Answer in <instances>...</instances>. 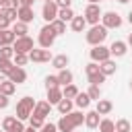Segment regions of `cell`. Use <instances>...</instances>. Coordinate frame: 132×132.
<instances>
[{
  "mask_svg": "<svg viewBox=\"0 0 132 132\" xmlns=\"http://www.w3.org/2000/svg\"><path fill=\"white\" fill-rule=\"evenodd\" d=\"M85 122V116H82V111H70V113H66V116H62L60 118V122H58V132H72L76 126H80Z\"/></svg>",
  "mask_w": 132,
  "mask_h": 132,
  "instance_id": "obj_1",
  "label": "cell"
},
{
  "mask_svg": "<svg viewBox=\"0 0 132 132\" xmlns=\"http://www.w3.org/2000/svg\"><path fill=\"white\" fill-rule=\"evenodd\" d=\"M105 37H107V27L105 25H93L91 29H89V33L85 35V39H87V43H91V45H101L103 41H105Z\"/></svg>",
  "mask_w": 132,
  "mask_h": 132,
  "instance_id": "obj_2",
  "label": "cell"
},
{
  "mask_svg": "<svg viewBox=\"0 0 132 132\" xmlns=\"http://www.w3.org/2000/svg\"><path fill=\"white\" fill-rule=\"evenodd\" d=\"M85 72H87L89 85H97V87H99L101 82H105V74H103V70H101V66H99L97 62H91V64H87Z\"/></svg>",
  "mask_w": 132,
  "mask_h": 132,
  "instance_id": "obj_3",
  "label": "cell"
},
{
  "mask_svg": "<svg viewBox=\"0 0 132 132\" xmlns=\"http://www.w3.org/2000/svg\"><path fill=\"white\" fill-rule=\"evenodd\" d=\"M33 107H35L33 97H23V99L16 103V118H19V120H29L31 113H33Z\"/></svg>",
  "mask_w": 132,
  "mask_h": 132,
  "instance_id": "obj_4",
  "label": "cell"
},
{
  "mask_svg": "<svg viewBox=\"0 0 132 132\" xmlns=\"http://www.w3.org/2000/svg\"><path fill=\"white\" fill-rule=\"evenodd\" d=\"M56 33H54V29H52V25L47 23L45 27H41V31H39V45L41 47H45V50H50L52 45H54V41H56Z\"/></svg>",
  "mask_w": 132,
  "mask_h": 132,
  "instance_id": "obj_5",
  "label": "cell"
},
{
  "mask_svg": "<svg viewBox=\"0 0 132 132\" xmlns=\"http://www.w3.org/2000/svg\"><path fill=\"white\" fill-rule=\"evenodd\" d=\"M101 25H105L107 29H118V27H122V16L118 14V12H103L101 14Z\"/></svg>",
  "mask_w": 132,
  "mask_h": 132,
  "instance_id": "obj_6",
  "label": "cell"
},
{
  "mask_svg": "<svg viewBox=\"0 0 132 132\" xmlns=\"http://www.w3.org/2000/svg\"><path fill=\"white\" fill-rule=\"evenodd\" d=\"M12 47H14V52H19V54H29V52L33 50V39H31L29 35L16 37L14 43H12Z\"/></svg>",
  "mask_w": 132,
  "mask_h": 132,
  "instance_id": "obj_7",
  "label": "cell"
},
{
  "mask_svg": "<svg viewBox=\"0 0 132 132\" xmlns=\"http://www.w3.org/2000/svg\"><path fill=\"white\" fill-rule=\"evenodd\" d=\"M107 58H111V52H109V47H105L103 43L101 45H93V50H91V60L93 62H105Z\"/></svg>",
  "mask_w": 132,
  "mask_h": 132,
  "instance_id": "obj_8",
  "label": "cell"
},
{
  "mask_svg": "<svg viewBox=\"0 0 132 132\" xmlns=\"http://www.w3.org/2000/svg\"><path fill=\"white\" fill-rule=\"evenodd\" d=\"M101 8H99V4H87V8H85V19H87V23H91V25H97L99 23V19H101Z\"/></svg>",
  "mask_w": 132,
  "mask_h": 132,
  "instance_id": "obj_9",
  "label": "cell"
},
{
  "mask_svg": "<svg viewBox=\"0 0 132 132\" xmlns=\"http://www.w3.org/2000/svg\"><path fill=\"white\" fill-rule=\"evenodd\" d=\"M58 10H60V8H58V4H56L54 0H52V2H45L43 8H41V16H43L47 23H52V21L58 19Z\"/></svg>",
  "mask_w": 132,
  "mask_h": 132,
  "instance_id": "obj_10",
  "label": "cell"
},
{
  "mask_svg": "<svg viewBox=\"0 0 132 132\" xmlns=\"http://www.w3.org/2000/svg\"><path fill=\"white\" fill-rule=\"evenodd\" d=\"M50 111H52V103H50V101H37L35 107H33V113H31V116L45 120V118L50 116Z\"/></svg>",
  "mask_w": 132,
  "mask_h": 132,
  "instance_id": "obj_11",
  "label": "cell"
},
{
  "mask_svg": "<svg viewBox=\"0 0 132 132\" xmlns=\"http://www.w3.org/2000/svg\"><path fill=\"white\" fill-rule=\"evenodd\" d=\"M52 58H54V56H52L50 50H45V47H43V50H35V47H33V50L29 52V60H31V62H50Z\"/></svg>",
  "mask_w": 132,
  "mask_h": 132,
  "instance_id": "obj_12",
  "label": "cell"
},
{
  "mask_svg": "<svg viewBox=\"0 0 132 132\" xmlns=\"http://www.w3.org/2000/svg\"><path fill=\"white\" fill-rule=\"evenodd\" d=\"M8 78H10L14 85H21V82L27 80V72L23 70V66H14V68L8 72Z\"/></svg>",
  "mask_w": 132,
  "mask_h": 132,
  "instance_id": "obj_13",
  "label": "cell"
},
{
  "mask_svg": "<svg viewBox=\"0 0 132 132\" xmlns=\"http://www.w3.org/2000/svg\"><path fill=\"white\" fill-rule=\"evenodd\" d=\"M35 19V12H33V6H19V21L23 23H33Z\"/></svg>",
  "mask_w": 132,
  "mask_h": 132,
  "instance_id": "obj_14",
  "label": "cell"
},
{
  "mask_svg": "<svg viewBox=\"0 0 132 132\" xmlns=\"http://www.w3.org/2000/svg\"><path fill=\"white\" fill-rule=\"evenodd\" d=\"M14 39H16V35H14L12 29H0V47L2 45H12Z\"/></svg>",
  "mask_w": 132,
  "mask_h": 132,
  "instance_id": "obj_15",
  "label": "cell"
},
{
  "mask_svg": "<svg viewBox=\"0 0 132 132\" xmlns=\"http://www.w3.org/2000/svg\"><path fill=\"white\" fill-rule=\"evenodd\" d=\"M99 122H101V118H99V111L95 109V111H89V113H85V126L87 128H97L99 126Z\"/></svg>",
  "mask_w": 132,
  "mask_h": 132,
  "instance_id": "obj_16",
  "label": "cell"
},
{
  "mask_svg": "<svg viewBox=\"0 0 132 132\" xmlns=\"http://www.w3.org/2000/svg\"><path fill=\"white\" fill-rule=\"evenodd\" d=\"M126 50H128L126 41H113V43L109 45V52H111V56H116V58H122V56L126 54Z\"/></svg>",
  "mask_w": 132,
  "mask_h": 132,
  "instance_id": "obj_17",
  "label": "cell"
},
{
  "mask_svg": "<svg viewBox=\"0 0 132 132\" xmlns=\"http://www.w3.org/2000/svg\"><path fill=\"white\" fill-rule=\"evenodd\" d=\"M68 62H70V58H68L66 54H58V56L52 58V66L58 68V70H64V68L68 66Z\"/></svg>",
  "mask_w": 132,
  "mask_h": 132,
  "instance_id": "obj_18",
  "label": "cell"
},
{
  "mask_svg": "<svg viewBox=\"0 0 132 132\" xmlns=\"http://www.w3.org/2000/svg\"><path fill=\"white\" fill-rule=\"evenodd\" d=\"M62 97H64V93H62V89L60 87H54V89H47V101L50 103H60L62 101Z\"/></svg>",
  "mask_w": 132,
  "mask_h": 132,
  "instance_id": "obj_19",
  "label": "cell"
},
{
  "mask_svg": "<svg viewBox=\"0 0 132 132\" xmlns=\"http://www.w3.org/2000/svg\"><path fill=\"white\" fill-rule=\"evenodd\" d=\"M16 124H19V118H16V116H6V118L2 120V130H4V132H14Z\"/></svg>",
  "mask_w": 132,
  "mask_h": 132,
  "instance_id": "obj_20",
  "label": "cell"
},
{
  "mask_svg": "<svg viewBox=\"0 0 132 132\" xmlns=\"http://www.w3.org/2000/svg\"><path fill=\"white\" fill-rule=\"evenodd\" d=\"M72 107H74V101H72V99H68V97H62V101L58 103V111H60L62 116L70 113V111H72Z\"/></svg>",
  "mask_w": 132,
  "mask_h": 132,
  "instance_id": "obj_21",
  "label": "cell"
},
{
  "mask_svg": "<svg viewBox=\"0 0 132 132\" xmlns=\"http://www.w3.org/2000/svg\"><path fill=\"white\" fill-rule=\"evenodd\" d=\"M70 27H72L74 33H80V31H85V27H87V19H85V16H74V19L70 21Z\"/></svg>",
  "mask_w": 132,
  "mask_h": 132,
  "instance_id": "obj_22",
  "label": "cell"
},
{
  "mask_svg": "<svg viewBox=\"0 0 132 132\" xmlns=\"http://www.w3.org/2000/svg\"><path fill=\"white\" fill-rule=\"evenodd\" d=\"M89 103H91V97H89V93H78V95L74 97V105H76V107H80V109L89 107Z\"/></svg>",
  "mask_w": 132,
  "mask_h": 132,
  "instance_id": "obj_23",
  "label": "cell"
},
{
  "mask_svg": "<svg viewBox=\"0 0 132 132\" xmlns=\"http://www.w3.org/2000/svg\"><path fill=\"white\" fill-rule=\"evenodd\" d=\"M111 109H113L111 101H107V99H99V101H97V111H99V116H107Z\"/></svg>",
  "mask_w": 132,
  "mask_h": 132,
  "instance_id": "obj_24",
  "label": "cell"
},
{
  "mask_svg": "<svg viewBox=\"0 0 132 132\" xmlns=\"http://www.w3.org/2000/svg\"><path fill=\"white\" fill-rule=\"evenodd\" d=\"M99 66H101V70H103V74H105V76L113 74V72H116V68H118V66H116V62H113L111 58H107V60H105V62H101Z\"/></svg>",
  "mask_w": 132,
  "mask_h": 132,
  "instance_id": "obj_25",
  "label": "cell"
},
{
  "mask_svg": "<svg viewBox=\"0 0 132 132\" xmlns=\"http://www.w3.org/2000/svg\"><path fill=\"white\" fill-rule=\"evenodd\" d=\"M14 91H16V85H14V82H12L10 78H8V80H2V82H0V93H4V95H8V97H10V95H12Z\"/></svg>",
  "mask_w": 132,
  "mask_h": 132,
  "instance_id": "obj_26",
  "label": "cell"
},
{
  "mask_svg": "<svg viewBox=\"0 0 132 132\" xmlns=\"http://www.w3.org/2000/svg\"><path fill=\"white\" fill-rule=\"evenodd\" d=\"M97 128H99V132H116V122H111L109 118H103Z\"/></svg>",
  "mask_w": 132,
  "mask_h": 132,
  "instance_id": "obj_27",
  "label": "cell"
},
{
  "mask_svg": "<svg viewBox=\"0 0 132 132\" xmlns=\"http://www.w3.org/2000/svg\"><path fill=\"white\" fill-rule=\"evenodd\" d=\"M12 68H14V62H12L10 58H2V56H0V72L8 76V72H10Z\"/></svg>",
  "mask_w": 132,
  "mask_h": 132,
  "instance_id": "obj_28",
  "label": "cell"
},
{
  "mask_svg": "<svg viewBox=\"0 0 132 132\" xmlns=\"http://www.w3.org/2000/svg\"><path fill=\"white\" fill-rule=\"evenodd\" d=\"M12 31H14L16 37H25V35H27V23H23V21L12 23Z\"/></svg>",
  "mask_w": 132,
  "mask_h": 132,
  "instance_id": "obj_29",
  "label": "cell"
},
{
  "mask_svg": "<svg viewBox=\"0 0 132 132\" xmlns=\"http://www.w3.org/2000/svg\"><path fill=\"white\" fill-rule=\"evenodd\" d=\"M72 78H74V76H72V72H70L68 68L60 70V74H58V80H60V85H64V87H66V85H70V82H72Z\"/></svg>",
  "mask_w": 132,
  "mask_h": 132,
  "instance_id": "obj_30",
  "label": "cell"
},
{
  "mask_svg": "<svg viewBox=\"0 0 132 132\" xmlns=\"http://www.w3.org/2000/svg\"><path fill=\"white\" fill-rule=\"evenodd\" d=\"M2 12H4V16H6L10 23H16V21H19V8H8V6H4Z\"/></svg>",
  "mask_w": 132,
  "mask_h": 132,
  "instance_id": "obj_31",
  "label": "cell"
},
{
  "mask_svg": "<svg viewBox=\"0 0 132 132\" xmlns=\"http://www.w3.org/2000/svg\"><path fill=\"white\" fill-rule=\"evenodd\" d=\"M50 25H52V29H54V33H56V35H62V33H66V23H64V21L56 19V21H52Z\"/></svg>",
  "mask_w": 132,
  "mask_h": 132,
  "instance_id": "obj_32",
  "label": "cell"
},
{
  "mask_svg": "<svg viewBox=\"0 0 132 132\" xmlns=\"http://www.w3.org/2000/svg\"><path fill=\"white\" fill-rule=\"evenodd\" d=\"M58 19L64 21V23H66V21H72V19H74L72 8H60V10H58Z\"/></svg>",
  "mask_w": 132,
  "mask_h": 132,
  "instance_id": "obj_33",
  "label": "cell"
},
{
  "mask_svg": "<svg viewBox=\"0 0 132 132\" xmlns=\"http://www.w3.org/2000/svg\"><path fill=\"white\" fill-rule=\"evenodd\" d=\"M12 62H14V66H25V64L29 62V54H19V52H14Z\"/></svg>",
  "mask_w": 132,
  "mask_h": 132,
  "instance_id": "obj_34",
  "label": "cell"
},
{
  "mask_svg": "<svg viewBox=\"0 0 132 132\" xmlns=\"http://www.w3.org/2000/svg\"><path fill=\"white\" fill-rule=\"evenodd\" d=\"M62 93H64V97H68V99H74V97H76L80 91H78V89H76V87L70 82V85H66V87H64V91H62Z\"/></svg>",
  "mask_w": 132,
  "mask_h": 132,
  "instance_id": "obj_35",
  "label": "cell"
},
{
  "mask_svg": "<svg viewBox=\"0 0 132 132\" xmlns=\"http://www.w3.org/2000/svg\"><path fill=\"white\" fill-rule=\"evenodd\" d=\"M130 130H132V126H130V122H128V120H124V118H122V120H118V122H116V132H130Z\"/></svg>",
  "mask_w": 132,
  "mask_h": 132,
  "instance_id": "obj_36",
  "label": "cell"
},
{
  "mask_svg": "<svg viewBox=\"0 0 132 132\" xmlns=\"http://www.w3.org/2000/svg\"><path fill=\"white\" fill-rule=\"evenodd\" d=\"M0 56L12 60V58H14V47H12V45H2V47H0Z\"/></svg>",
  "mask_w": 132,
  "mask_h": 132,
  "instance_id": "obj_37",
  "label": "cell"
},
{
  "mask_svg": "<svg viewBox=\"0 0 132 132\" xmlns=\"http://www.w3.org/2000/svg\"><path fill=\"white\" fill-rule=\"evenodd\" d=\"M87 93H89V97H91V99H95V101H99V99H101V89H99L97 85H91Z\"/></svg>",
  "mask_w": 132,
  "mask_h": 132,
  "instance_id": "obj_38",
  "label": "cell"
},
{
  "mask_svg": "<svg viewBox=\"0 0 132 132\" xmlns=\"http://www.w3.org/2000/svg\"><path fill=\"white\" fill-rule=\"evenodd\" d=\"M54 87H60L58 76H45V89H54Z\"/></svg>",
  "mask_w": 132,
  "mask_h": 132,
  "instance_id": "obj_39",
  "label": "cell"
},
{
  "mask_svg": "<svg viewBox=\"0 0 132 132\" xmlns=\"http://www.w3.org/2000/svg\"><path fill=\"white\" fill-rule=\"evenodd\" d=\"M39 132H58V124H43L41 128H39Z\"/></svg>",
  "mask_w": 132,
  "mask_h": 132,
  "instance_id": "obj_40",
  "label": "cell"
},
{
  "mask_svg": "<svg viewBox=\"0 0 132 132\" xmlns=\"http://www.w3.org/2000/svg\"><path fill=\"white\" fill-rule=\"evenodd\" d=\"M29 122H31V126H33V128H37V130H39V128L45 124L41 118H35V116H31V118H29Z\"/></svg>",
  "mask_w": 132,
  "mask_h": 132,
  "instance_id": "obj_41",
  "label": "cell"
},
{
  "mask_svg": "<svg viewBox=\"0 0 132 132\" xmlns=\"http://www.w3.org/2000/svg\"><path fill=\"white\" fill-rule=\"evenodd\" d=\"M56 4H58V8H70V2L72 0H54Z\"/></svg>",
  "mask_w": 132,
  "mask_h": 132,
  "instance_id": "obj_42",
  "label": "cell"
},
{
  "mask_svg": "<svg viewBox=\"0 0 132 132\" xmlns=\"http://www.w3.org/2000/svg\"><path fill=\"white\" fill-rule=\"evenodd\" d=\"M8 105V95H4V93H0V109H4Z\"/></svg>",
  "mask_w": 132,
  "mask_h": 132,
  "instance_id": "obj_43",
  "label": "cell"
},
{
  "mask_svg": "<svg viewBox=\"0 0 132 132\" xmlns=\"http://www.w3.org/2000/svg\"><path fill=\"white\" fill-rule=\"evenodd\" d=\"M6 6L8 8H19L21 6V0H6Z\"/></svg>",
  "mask_w": 132,
  "mask_h": 132,
  "instance_id": "obj_44",
  "label": "cell"
},
{
  "mask_svg": "<svg viewBox=\"0 0 132 132\" xmlns=\"http://www.w3.org/2000/svg\"><path fill=\"white\" fill-rule=\"evenodd\" d=\"M35 0H21V6H33Z\"/></svg>",
  "mask_w": 132,
  "mask_h": 132,
  "instance_id": "obj_45",
  "label": "cell"
},
{
  "mask_svg": "<svg viewBox=\"0 0 132 132\" xmlns=\"http://www.w3.org/2000/svg\"><path fill=\"white\" fill-rule=\"evenodd\" d=\"M25 132H39L37 128H33V126H29V128H25Z\"/></svg>",
  "mask_w": 132,
  "mask_h": 132,
  "instance_id": "obj_46",
  "label": "cell"
},
{
  "mask_svg": "<svg viewBox=\"0 0 132 132\" xmlns=\"http://www.w3.org/2000/svg\"><path fill=\"white\" fill-rule=\"evenodd\" d=\"M128 23H130V25H132V10H130V12H128Z\"/></svg>",
  "mask_w": 132,
  "mask_h": 132,
  "instance_id": "obj_47",
  "label": "cell"
},
{
  "mask_svg": "<svg viewBox=\"0 0 132 132\" xmlns=\"http://www.w3.org/2000/svg\"><path fill=\"white\" fill-rule=\"evenodd\" d=\"M6 6V0H0V8H4Z\"/></svg>",
  "mask_w": 132,
  "mask_h": 132,
  "instance_id": "obj_48",
  "label": "cell"
},
{
  "mask_svg": "<svg viewBox=\"0 0 132 132\" xmlns=\"http://www.w3.org/2000/svg\"><path fill=\"white\" fill-rule=\"evenodd\" d=\"M101 0H89V4H99Z\"/></svg>",
  "mask_w": 132,
  "mask_h": 132,
  "instance_id": "obj_49",
  "label": "cell"
},
{
  "mask_svg": "<svg viewBox=\"0 0 132 132\" xmlns=\"http://www.w3.org/2000/svg\"><path fill=\"white\" fill-rule=\"evenodd\" d=\"M128 43H130V45H132V33H130V35H128Z\"/></svg>",
  "mask_w": 132,
  "mask_h": 132,
  "instance_id": "obj_50",
  "label": "cell"
},
{
  "mask_svg": "<svg viewBox=\"0 0 132 132\" xmlns=\"http://www.w3.org/2000/svg\"><path fill=\"white\" fill-rule=\"evenodd\" d=\"M118 2H122V4H126V2H130V0H118Z\"/></svg>",
  "mask_w": 132,
  "mask_h": 132,
  "instance_id": "obj_51",
  "label": "cell"
},
{
  "mask_svg": "<svg viewBox=\"0 0 132 132\" xmlns=\"http://www.w3.org/2000/svg\"><path fill=\"white\" fill-rule=\"evenodd\" d=\"M130 89H132V80H130Z\"/></svg>",
  "mask_w": 132,
  "mask_h": 132,
  "instance_id": "obj_52",
  "label": "cell"
},
{
  "mask_svg": "<svg viewBox=\"0 0 132 132\" xmlns=\"http://www.w3.org/2000/svg\"><path fill=\"white\" fill-rule=\"evenodd\" d=\"M45 2H52V0H45Z\"/></svg>",
  "mask_w": 132,
  "mask_h": 132,
  "instance_id": "obj_53",
  "label": "cell"
},
{
  "mask_svg": "<svg viewBox=\"0 0 132 132\" xmlns=\"http://www.w3.org/2000/svg\"><path fill=\"white\" fill-rule=\"evenodd\" d=\"M0 132H4V130H0Z\"/></svg>",
  "mask_w": 132,
  "mask_h": 132,
  "instance_id": "obj_54",
  "label": "cell"
},
{
  "mask_svg": "<svg viewBox=\"0 0 132 132\" xmlns=\"http://www.w3.org/2000/svg\"><path fill=\"white\" fill-rule=\"evenodd\" d=\"M72 132H74V130H72Z\"/></svg>",
  "mask_w": 132,
  "mask_h": 132,
  "instance_id": "obj_55",
  "label": "cell"
}]
</instances>
